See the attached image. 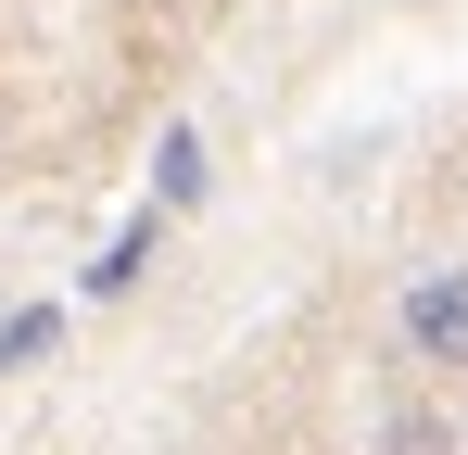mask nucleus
<instances>
[{
    "mask_svg": "<svg viewBox=\"0 0 468 455\" xmlns=\"http://www.w3.org/2000/svg\"><path fill=\"white\" fill-rule=\"evenodd\" d=\"M51 329H64L51 303H26V316H0V379H13V367H38V354H51Z\"/></svg>",
    "mask_w": 468,
    "mask_h": 455,
    "instance_id": "nucleus-3",
    "label": "nucleus"
},
{
    "mask_svg": "<svg viewBox=\"0 0 468 455\" xmlns=\"http://www.w3.org/2000/svg\"><path fill=\"white\" fill-rule=\"evenodd\" d=\"M392 329H405L418 367H468V266H418L405 303H392Z\"/></svg>",
    "mask_w": 468,
    "mask_h": 455,
    "instance_id": "nucleus-1",
    "label": "nucleus"
},
{
    "mask_svg": "<svg viewBox=\"0 0 468 455\" xmlns=\"http://www.w3.org/2000/svg\"><path fill=\"white\" fill-rule=\"evenodd\" d=\"M140 266H153V216L127 228V240H114V253H101V266H89V291H127V279H140Z\"/></svg>",
    "mask_w": 468,
    "mask_h": 455,
    "instance_id": "nucleus-4",
    "label": "nucleus"
},
{
    "mask_svg": "<svg viewBox=\"0 0 468 455\" xmlns=\"http://www.w3.org/2000/svg\"><path fill=\"white\" fill-rule=\"evenodd\" d=\"M153 190H165V216H177V203H203V140H190V127H165V152H153Z\"/></svg>",
    "mask_w": 468,
    "mask_h": 455,
    "instance_id": "nucleus-2",
    "label": "nucleus"
}]
</instances>
